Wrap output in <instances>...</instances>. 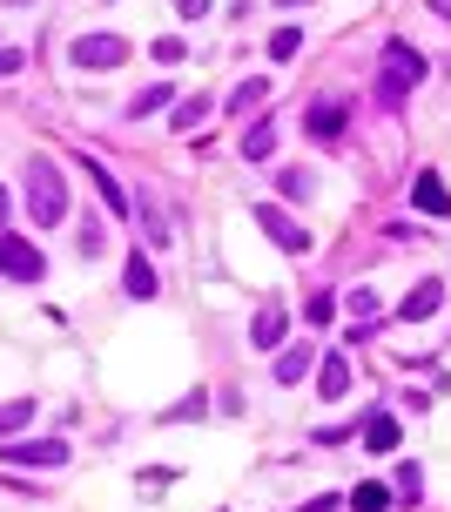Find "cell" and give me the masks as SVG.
<instances>
[{"label":"cell","mask_w":451,"mask_h":512,"mask_svg":"<svg viewBox=\"0 0 451 512\" xmlns=\"http://www.w3.org/2000/svg\"><path fill=\"white\" fill-rule=\"evenodd\" d=\"M425 75H431V61L411 48V41H384V61H377V108H404Z\"/></svg>","instance_id":"cell-1"},{"label":"cell","mask_w":451,"mask_h":512,"mask_svg":"<svg viewBox=\"0 0 451 512\" xmlns=\"http://www.w3.org/2000/svg\"><path fill=\"white\" fill-rule=\"evenodd\" d=\"M27 216L54 230V223H68V176L54 169V155H34L27 162Z\"/></svg>","instance_id":"cell-2"},{"label":"cell","mask_w":451,"mask_h":512,"mask_svg":"<svg viewBox=\"0 0 451 512\" xmlns=\"http://www.w3.org/2000/svg\"><path fill=\"white\" fill-rule=\"evenodd\" d=\"M68 61H75L81 75H115L128 61V41L122 34H75V41H68Z\"/></svg>","instance_id":"cell-3"},{"label":"cell","mask_w":451,"mask_h":512,"mask_svg":"<svg viewBox=\"0 0 451 512\" xmlns=\"http://www.w3.org/2000/svg\"><path fill=\"white\" fill-rule=\"evenodd\" d=\"M0 277L7 283H41L48 277V256L34 250L21 230H0Z\"/></svg>","instance_id":"cell-4"},{"label":"cell","mask_w":451,"mask_h":512,"mask_svg":"<svg viewBox=\"0 0 451 512\" xmlns=\"http://www.w3.org/2000/svg\"><path fill=\"white\" fill-rule=\"evenodd\" d=\"M68 452H75L68 438H0V465H27V472L34 465H68Z\"/></svg>","instance_id":"cell-5"},{"label":"cell","mask_w":451,"mask_h":512,"mask_svg":"<svg viewBox=\"0 0 451 512\" xmlns=\"http://www.w3.org/2000/svg\"><path fill=\"white\" fill-rule=\"evenodd\" d=\"M256 223H263V236H270V243H283L290 256H303L310 243H317V236L303 230V223L290 216V209H270V203H256Z\"/></svg>","instance_id":"cell-6"},{"label":"cell","mask_w":451,"mask_h":512,"mask_svg":"<svg viewBox=\"0 0 451 512\" xmlns=\"http://www.w3.org/2000/svg\"><path fill=\"white\" fill-rule=\"evenodd\" d=\"M344 115H351L344 95H317V102L303 108V128H310L317 142H337V135H344Z\"/></svg>","instance_id":"cell-7"},{"label":"cell","mask_w":451,"mask_h":512,"mask_svg":"<svg viewBox=\"0 0 451 512\" xmlns=\"http://www.w3.org/2000/svg\"><path fill=\"white\" fill-rule=\"evenodd\" d=\"M122 290L135 297V304H149V297H162V277H155V263L142 250H128V263H122Z\"/></svg>","instance_id":"cell-8"},{"label":"cell","mask_w":451,"mask_h":512,"mask_svg":"<svg viewBox=\"0 0 451 512\" xmlns=\"http://www.w3.org/2000/svg\"><path fill=\"white\" fill-rule=\"evenodd\" d=\"M283 337H290V310H283V304H263L250 317V344H256V351H276Z\"/></svg>","instance_id":"cell-9"},{"label":"cell","mask_w":451,"mask_h":512,"mask_svg":"<svg viewBox=\"0 0 451 512\" xmlns=\"http://www.w3.org/2000/svg\"><path fill=\"white\" fill-rule=\"evenodd\" d=\"M438 304H445V283L425 277V283H411V297L398 304V317L404 324H425V317H438Z\"/></svg>","instance_id":"cell-10"},{"label":"cell","mask_w":451,"mask_h":512,"mask_svg":"<svg viewBox=\"0 0 451 512\" xmlns=\"http://www.w3.org/2000/svg\"><path fill=\"white\" fill-rule=\"evenodd\" d=\"M411 203L425 209V216H451V189H445V176H438V169H425V176L411 182Z\"/></svg>","instance_id":"cell-11"},{"label":"cell","mask_w":451,"mask_h":512,"mask_svg":"<svg viewBox=\"0 0 451 512\" xmlns=\"http://www.w3.org/2000/svg\"><path fill=\"white\" fill-rule=\"evenodd\" d=\"M357 445H371V452H398V418H391V411H371V418L357 425Z\"/></svg>","instance_id":"cell-12"},{"label":"cell","mask_w":451,"mask_h":512,"mask_svg":"<svg viewBox=\"0 0 451 512\" xmlns=\"http://www.w3.org/2000/svg\"><path fill=\"white\" fill-rule=\"evenodd\" d=\"M270 102V75H250V81H236V88H229V115H250V108H263Z\"/></svg>","instance_id":"cell-13"},{"label":"cell","mask_w":451,"mask_h":512,"mask_svg":"<svg viewBox=\"0 0 451 512\" xmlns=\"http://www.w3.org/2000/svg\"><path fill=\"white\" fill-rule=\"evenodd\" d=\"M81 169H88V182H95L101 196H108V209H115V216H128V196H122V182H115V169H108V162H88V155H81Z\"/></svg>","instance_id":"cell-14"},{"label":"cell","mask_w":451,"mask_h":512,"mask_svg":"<svg viewBox=\"0 0 451 512\" xmlns=\"http://www.w3.org/2000/svg\"><path fill=\"white\" fill-rule=\"evenodd\" d=\"M317 391H324V398H344V391H351V364H344V351H324V364H317Z\"/></svg>","instance_id":"cell-15"},{"label":"cell","mask_w":451,"mask_h":512,"mask_svg":"<svg viewBox=\"0 0 451 512\" xmlns=\"http://www.w3.org/2000/svg\"><path fill=\"white\" fill-rule=\"evenodd\" d=\"M162 108H176V88H169V81H155V88H142V95L128 102V122H149V115H162Z\"/></svg>","instance_id":"cell-16"},{"label":"cell","mask_w":451,"mask_h":512,"mask_svg":"<svg viewBox=\"0 0 451 512\" xmlns=\"http://www.w3.org/2000/svg\"><path fill=\"white\" fill-rule=\"evenodd\" d=\"M209 115H216V102H209V95H189V102H182L176 115H169V128H176V135H196V128L209 122Z\"/></svg>","instance_id":"cell-17"},{"label":"cell","mask_w":451,"mask_h":512,"mask_svg":"<svg viewBox=\"0 0 451 512\" xmlns=\"http://www.w3.org/2000/svg\"><path fill=\"white\" fill-rule=\"evenodd\" d=\"M391 499H398V492L384 486V479H371V486H351L344 506H351V512H391Z\"/></svg>","instance_id":"cell-18"},{"label":"cell","mask_w":451,"mask_h":512,"mask_svg":"<svg viewBox=\"0 0 451 512\" xmlns=\"http://www.w3.org/2000/svg\"><path fill=\"white\" fill-rule=\"evenodd\" d=\"M310 364H317V351H310V344H290V351L276 358V384H303V371H310Z\"/></svg>","instance_id":"cell-19"},{"label":"cell","mask_w":451,"mask_h":512,"mask_svg":"<svg viewBox=\"0 0 451 512\" xmlns=\"http://www.w3.org/2000/svg\"><path fill=\"white\" fill-rule=\"evenodd\" d=\"M243 155H250V162H270V155H276V122H250V135H243Z\"/></svg>","instance_id":"cell-20"},{"label":"cell","mask_w":451,"mask_h":512,"mask_svg":"<svg viewBox=\"0 0 451 512\" xmlns=\"http://www.w3.org/2000/svg\"><path fill=\"white\" fill-rule=\"evenodd\" d=\"M276 189H283L290 203H303V196H317V176H310V169H276Z\"/></svg>","instance_id":"cell-21"},{"label":"cell","mask_w":451,"mask_h":512,"mask_svg":"<svg viewBox=\"0 0 451 512\" xmlns=\"http://www.w3.org/2000/svg\"><path fill=\"white\" fill-rule=\"evenodd\" d=\"M34 425V398H14V405H0V438H14Z\"/></svg>","instance_id":"cell-22"},{"label":"cell","mask_w":451,"mask_h":512,"mask_svg":"<svg viewBox=\"0 0 451 512\" xmlns=\"http://www.w3.org/2000/svg\"><path fill=\"white\" fill-rule=\"evenodd\" d=\"M135 223H142V236H149V243H162V250H169V223H162V209H155L149 196L135 203Z\"/></svg>","instance_id":"cell-23"},{"label":"cell","mask_w":451,"mask_h":512,"mask_svg":"<svg viewBox=\"0 0 451 512\" xmlns=\"http://www.w3.org/2000/svg\"><path fill=\"white\" fill-rule=\"evenodd\" d=\"M303 317H310V324L324 331L330 317H337V290H310V304H303Z\"/></svg>","instance_id":"cell-24"},{"label":"cell","mask_w":451,"mask_h":512,"mask_svg":"<svg viewBox=\"0 0 451 512\" xmlns=\"http://www.w3.org/2000/svg\"><path fill=\"white\" fill-rule=\"evenodd\" d=\"M297 48H303V34H297V27H276V34H270V61H290Z\"/></svg>","instance_id":"cell-25"},{"label":"cell","mask_w":451,"mask_h":512,"mask_svg":"<svg viewBox=\"0 0 451 512\" xmlns=\"http://www.w3.org/2000/svg\"><path fill=\"white\" fill-rule=\"evenodd\" d=\"M155 61H162V68H176V61H182V54H189V48H182V41H176V34H169V41H162V34H155Z\"/></svg>","instance_id":"cell-26"},{"label":"cell","mask_w":451,"mask_h":512,"mask_svg":"<svg viewBox=\"0 0 451 512\" xmlns=\"http://www.w3.org/2000/svg\"><path fill=\"white\" fill-rule=\"evenodd\" d=\"M351 310H357V317H371V324H377V290H371V283H357V290H351Z\"/></svg>","instance_id":"cell-27"},{"label":"cell","mask_w":451,"mask_h":512,"mask_svg":"<svg viewBox=\"0 0 451 512\" xmlns=\"http://www.w3.org/2000/svg\"><path fill=\"white\" fill-rule=\"evenodd\" d=\"M202 411H209V391H189L182 405H169V418H202Z\"/></svg>","instance_id":"cell-28"},{"label":"cell","mask_w":451,"mask_h":512,"mask_svg":"<svg viewBox=\"0 0 451 512\" xmlns=\"http://www.w3.org/2000/svg\"><path fill=\"white\" fill-rule=\"evenodd\" d=\"M162 486H176V465H162V472H155V465H149V472H142V492H149V499H155V492H162Z\"/></svg>","instance_id":"cell-29"},{"label":"cell","mask_w":451,"mask_h":512,"mask_svg":"<svg viewBox=\"0 0 451 512\" xmlns=\"http://www.w3.org/2000/svg\"><path fill=\"white\" fill-rule=\"evenodd\" d=\"M418 486H425V472H418V465H398V492L404 499H418Z\"/></svg>","instance_id":"cell-30"},{"label":"cell","mask_w":451,"mask_h":512,"mask_svg":"<svg viewBox=\"0 0 451 512\" xmlns=\"http://www.w3.org/2000/svg\"><path fill=\"white\" fill-rule=\"evenodd\" d=\"M176 14L182 21H202V14H216V7H209V0H176Z\"/></svg>","instance_id":"cell-31"},{"label":"cell","mask_w":451,"mask_h":512,"mask_svg":"<svg viewBox=\"0 0 451 512\" xmlns=\"http://www.w3.org/2000/svg\"><path fill=\"white\" fill-rule=\"evenodd\" d=\"M21 68H27V54H21V48H0V75H21Z\"/></svg>","instance_id":"cell-32"},{"label":"cell","mask_w":451,"mask_h":512,"mask_svg":"<svg viewBox=\"0 0 451 512\" xmlns=\"http://www.w3.org/2000/svg\"><path fill=\"white\" fill-rule=\"evenodd\" d=\"M344 506V492H324V499H310V506H297V512H337Z\"/></svg>","instance_id":"cell-33"},{"label":"cell","mask_w":451,"mask_h":512,"mask_svg":"<svg viewBox=\"0 0 451 512\" xmlns=\"http://www.w3.org/2000/svg\"><path fill=\"white\" fill-rule=\"evenodd\" d=\"M425 7H431V14H438V21L451 27V0H425Z\"/></svg>","instance_id":"cell-34"},{"label":"cell","mask_w":451,"mask_h":512,"mask_svg":"<svg viewBox=\"0 0 451 512\" xmlns=\"http://www.w3.org/2000/svg\"><path fill=\"white\" fill-rule=\"evenodd\" d=\"M0 230H7V189H0Z\"/></svg>","instance_id":"cell-35"},{"label":"cell","mask_w":451,"mask_h":512,"mask_svg":"<svg viewBox=\"0 0 451 512\" xmlns=\"http://www.w3.org/2000/svg\"><path fill=\"white\" fill-rule=\"evenodd\" d=\"M276 7H310V0H276Z\"/></svg>","instance_id":"cell-36"},{"label":"cell","mask_w":451,"mask_h":512,"mask_svg":"<svg viewBox=\"0 0 451 512\" xmlns=\"http://www.w3.org/2000/svg\"><path fill=\"white\" fill-rule=\"evenodd\" d=\"M0 7H34V0H0Z\"/></svg>","instance_id":"cell-37"}]
</instances>
